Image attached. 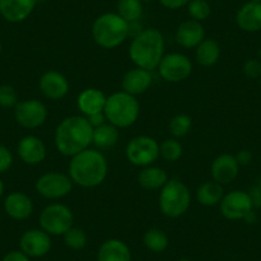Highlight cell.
<instances>
[{
  "label": "cell",
  "instance_id": "6da1fadb",
  "mask_svg": "<svg viewBox=\"0 0 261 261\" xmlns=\"http://www.w3.org/2000/svg\"><path fill=\"white\" fill-rule=\"evenodd\" d=\"M94 127L86 117L71 115L58 124L54 135L55 147L64 156H74L92 144Z\"/></svg>",
  "mask_w": 261,
  "mask_h": 261
},
{
  "label": "cell",
  "instance_id": "7a4b0ae2",
  "mask_svg": "<svg viewBox=\"0 0 261 261\" xmlns=\"http://www.w3.org/2000/svg\"><path fill=\"white\" fill-rule=\"evenodd\" d=\"M68 172L74 185L82 188L97 187L108 175V160L99 150L89 147L71 158Z\"/></svg>",
  "mask_w": 261,
  "mask_h": 261
},
{
  "label": "cell",
  "instance_id": "3957f363",
  "mask_svg": "<svg viewBox=\"0 0 261 261\" xmlns=\"http://www.w3.org/2000/svg\"><path fill=\"white\" fill-rule=\"evenodd\" d=\"M164 36L156 29L141 30L129 45L130 60L136 67L152 72L164 57Z\"/></svg>",
  "mask_w": 261,
  "mask_h": 261
},
{
  "label": "cell",
  "instance_id": "277c9868",
  "mask_svg": "<svg viewBox=\"0 0 261 261\" xmlns=\"http://www.w3.org/2000/svg\"><path fill=\"white\" fill-rule=\"evenodd\" d=\"M94 41L104 49H114L122 45L130 34V26L118 13L100 14L92 23Z\"/></svg>",
  "mask_w": 261,
  "mask_h": 261
},
{
  "label": "cell",
  "instance_id": "5b68a950",
  "mask_svg": "<svg viewBox=\"0 0 261 261\" xmlns=\"http://www.w3.org/2000/svg\"><path fill=\"white\" fill-rule=\"evenodd\" d=\"M104 114L110 124L117 128H128L139 119L140 102L134 95L124 91L114 92L107 97Z\"/></svg>",
  "mask_w": 261,
  "mask_h": 261
},
{
  "label": "cell",
  "instance_id": "8992f818",
  "mask_svg": "<svg viewBox=\"0 0 261 261\" xmlns=\"http://www.w3.org/2000/svg\"><path fill=\"white\" fill-rule=\"evenodd\" d=\"M191 205L190 188L177 178L168 179L159 195V207L168 218H179Z\"/></svg>",
  "mask_w": 261,
  "mask_h": 261
},
{
  "label": "cell",
  "instance_id": "52a82bcc",
  "mask_svg": "<svg viewBox=\"0 0 261 261\" xmlns=\"http://www.w3.org/2000/svg\"><path fill=\"white\" fill-rule=\"evenodd\" d=\"M40 227L50 236H63L73 227V213L67 205H47L41 210L39 217Z\"/></svg>",
  "mask_w": 261,
  "mask_h": 261
},
{
  "label": "cell",
  "instance_id": "ba28073f",
  "mask_svg": "<svg viewBox=\"0 0 261 261\" xmlns=\"http://www.w3.org/2000/svg\"><path fill=\"white\" fill-rule=\"evenodd\" d=\"M125 156L136 167H149L160 156V145L150 136H136L125 146Z\"/></svg>",
  "mask_w": 261,
  "mask_h": 261
},
{
  "label": "cell",
  "instance_id": "9c48e42d",
  "mask_svg": "<svg viewBox=\"0 0 261 261\" xmlns=\"http://www.w3.org/2000/svg\"><path fill=\"white\" fill-rule=\"evenodd\" d=\"M35 188L44 199L60 200L72 192L73 182L69 175L59 172H49L37 178Z\"/></svg>",
  "mask_w": 261,
  "mask_h": 261
},
{
  "label": "cell",
  "instance_id": "30bf717a",
  "mask_svg": "<svg viewBox=\"0 0 261 261\" xmlns=\"http://www.w3.org/2000/svg\"><path fill=\"white\" fill-rule=\"evenodd\" d=\"M158 71L164 81L178 84L185 81L192 73V62L190 58L180 53H170L163 57L158 65Z\"/></svg>",
  "mask_w": 261,
  "mask_h": 261
},
{
  "label": "cell",
  "instance_id": "8fae6325",
  "mask_svg": "<svg viewBox=\"0 0 261 261\" xmlns=\"http://www.w3.org/2000/svg\"><path fill=\"white\" fill-rule=\"evenodd\" d=\"M14 118L21 127L35 129L46 122L47 109L44 102L37 99L23 100L14 107Z\"/></svg>",
  "mask_w": 261,
  "mask_h": 261
},
{
  "label": "cell",
  "instance_id": "7c38bea8",
  "mask_svg": "<svg viewBox=\"0 0 261 261\" xmlns=\"http://www.w3.org/2000/svg\"><path fill=\"white\" fill-rule=\"evenodd\" d=\"M220 213L228 220L245 219L248 213L252 212V201L247 192L241 190L224 193L219 204Z\"/></svg>",
  "mask_w": 261,
  "mask_h": 261
},
{
  "label": "cell",
  "instance_id": "4fadbf2b",
  "mask_svg": "<svg viewBox=\"0 0 261 261\" xmlns=\"http://www.w3.org/2000/svg\"><path fill=\"white\" fill-rule=\"evenodd\" d=\"M51 236L45 230L29 229L19 237V250L29 257H42L51 250Z\"/></svg>",
  "mask_w": 261,
  "mask_h": 261
},
{
  "label": "cell",
  "instance_id": "5bb4252c",
  "mask_svg": "<svg viewBox=\"0 0 261 261\" xmlns=\"http://www.w3.org/2000/svg\"><path fill=\"white\" fill-rule=\"evenodd\" d=\"M17 152L22 162L27 165H37L46 158V146L40 137L29 135L19 140Z\"/></svg>",
  "mask_w": 261,
  "mask_h": 261
},
{
  "label": "cell",
  "instance_id": "9a60e30c",
  "mask_svg": "<svg viewBox=\"0 0 261 261\" xmlns=\"http://www.w3.org/2000/svg\"><path fill=\"white\" fill-rule=\"evenodd\" d=\"M238 172H240V164L232 154H222L215 158L210 169L213 180L222 186L232 183L237 178Z\"/></svg>",
  "mask_w": 261,
  "mask_h": 261
},
{
  "label": "cell",
  "instance_id": "2e32d148",
  "mask_svg": "<svg viewBox=\"0 0 261 261\" xmlns=\"http://www.w3.org/2000/svg\"><path fill=\"white\" fill-rule=\"evenodd\" d=\"M39 87L45 97L60 100L69 92V82L64 74L57 71H47L41 76Z\"/></svg>",
  "mask_w": 261,
  "mask_h": 261
},
{
  "label": "cell",
  "instance_id": "e0dca14e",
  "mask_svg": "<svg viewBox=\"0 0 261 261\" xmlns=\"http://www.w3.org/2000/svg\"><path fill=\"white\" fill-rule=\"evenodd\" d=\"M37 0H0V16L11 23L26 21L34 12Z\"/></svg>",
  "mask_w": 261,
  "mask_h": 261
},
{
  "label": "cell",
  "instance_id": "ac0fdd59",
  "mask_svg": "<svg viewBox=\"0 0 261 261\" xmlns=\"http://www.w3.org/2000/svg\"><path fill=\"white\" fill-rule=\"evenodd\" d=\"M4 212L14 220H26L34 213V202L24 192L14 191L4 199Z\"/></svg>",
  "mask_w": 261,
  "mask_h": 261
},
{
  "label": "cell",
  "instance_id": "d6986e66",
  "mask_svg": "<svg viewBox=\"0 0 261 261\" xmlns=\"http://www.w3.org/2000/svg\"><path fill=\"white\" fill-rule=\"evenodd\" d=\"M205 40V29L201 22L187 19L178 26L175 31V41L185 49L197 47Z\"/></svg>",
  "mask_w": 261,
  "mask_h": 261
},
{
  "label": "cell",
  "instance_id": "ffe728a7",
  "mask_svg": "<svg viewBox=\"0 0 261 261\" xmlns=\"http://www.w3.org/2000/svg\"><path fill=\"white\" fill-rule=\"evenodd\" d=\"M151 84V72L147 71V69L140 68V67H135V68L125 72V74L123 76L122 89L127 94L137 96V95L145 94L150 89Z\"/></svg>",
  "mask_w": 261,
  "mask_h": 261
},
{
  "label": "cell",
  "instance_id": "44dd1931",
  "mask_svg": "<svg viewBox=\"0 0 261 261\" xmlns=\"http://www.w3.org/2000/svg\"><path fill=\"white\" fill-rule=\"evenodd\" d=\"M96 261H132V252L125 242L110 238L99 247Z\"/></svg>",
  "mask_w": 261,
  "mask_h": 261
},
{
  "label": "cell",
  "instance_id": "7402d4cb",
  "mask_svg": "<svg viewBox=\"0 0 261 261\" xmlns=\"http://www.w3.org/2000/svg\"><path fill=\"white\" fill-rule=\"evenodd\" d=\"M236 22L242 31L257 32L261 30V3L247 2L237 12Z\"/></svg>",
  "mask_w": 261,
  "mask_h": 261
},
{
  "label": "cell",
  "instance_id": "603a6c76",
  "mask_svg": "<svg viewBox=\"0 0 261 261\" xmlns=\"http://www.w3.org/2000/svg\"><path fill=\"white\" fill-rule=\"evenodd\" d=\"M105 104H107L105 94L94 87L85 89L77 97V107L85 117H89L95 113L104 112Z\"/></svg>",
  "mask_w": 261,
  "mask_h": 261
},
{
  "label": "cell",
  "instance_id": "cb8c5ba5",
  "mask_svg": "<svg viewBox=\"0 0 261 261\" xmlns=\"http://www.w3.org/2000/svg\"><path fill=\"white\" fill-rule=\"evenodd\" d=\"M140 186L145 190L154 191V190H162L164 187L165 183L168 182V174L165 173L164 169L159 167H154V165H149L145 167L141 172L139 173Z\"/></svg>",
  "mask_w": 261,
  "mask_h": 261
},
{
  "label": "cell",
  "instance_id": "d4e9b609",
  "mask_svg": "<svg viewBox=\"0 0 261 261\" xmlns=\"http://www.w3.org/2000/svg\"><path fill=\"white\" fill-rule=\"evenodd\" d=\"M224 196V190L223 186L219 185L215 180H207L202 183L197 191H196V199L202 206H215L219 205Z\"/></svg>",
  "mask_w": 261,
  "mask_h": 261
},
{
  "label": "cell",
  "instance_id": "484cf974",
  "mask_svg": "<svg viewBox=\"0 0 261 261\" xmlns=\"http://www.w3.org/2000/svg\"><path fill=\"white\" fill-rule=\"evenodd\" d=\"M196 60L202 67H213L220 58V46L213 39H205L196 47Z\"/></svg>",
  "mask_w": 261,
  "mask_h": 261
},
{
  "label": "cell",
  "instance_id": "4316f807",
  "mask_svg": "<svg viewBox=\"0 0 261 261\" xmlns=\"http://www.w3.org/2000/svg\"><path fill=\"white\" fill-rule=\"evenodd\" d=\"M119 128L110 123H104L99 127L94 128L92 134V144L99 149H108L113 147L119 140Z\"/></svg>",
  "mask_w": 261,
  "mask_h": 261
},
{
  "label": "cell",
  "instance_id": "83f0119b",
  "mask_svg": "<svg viewBox=\"0 0 261 261\" xmlns=\"http://www.w3.org/2000/svg\"><path fill=\"white\" fill-rule=\"evenodd\" d=\"M117 13L128 23L139 22L144 14L141 0H118Z\"/></svg>",
  "mask_w": 261,
  "mask_h": 261
},
{
  "label": "cell",
  "instance_id": "f1b7e54d",
  "mask_svg": "<svg viewBox=\"0 0 261 261\" xmlns=\"http://www.w3.org/2000/svg\"><path fill=\"white\" fill-rule=\"evenodd\" d=\"M144 245L151 252H164L169 246V238L164 230L159 228H150L144 234Z\"/></svg>",
  "mask_w": 261,
  "mask_h": 261
},
{
  "label": "cell",
  "instance_id": "f546056e",
  "mask_svg": "<svg viewBox=\"0 0 261 261\" xmlns=\"http://www.w3.org/2000/svg\"><path fill=\"white\" fill-rule=\"evenodd\" d=\"M64 245L73 251H80L86 247L87 245V234L82 228L72 227L63 234Z\"/></svg>",
  "mask_w": 261,
  "mask_h": 261
},
{
  "label": "cell",
  "instance_id": "4dcf8cb0",
  "mask_svg": "<svg viewBox=\"0 0 261 261\" xmlns=\"http://www.w3.org/2000/svg\"><path fill=\"white\" fill-rule=\"evenodd\" d=\"M169 132L174 139H180L191 130L192 127V119L187 114H177L169 120Z\"/></svg>",
  "mask_w": 261,
  "mask_h": 261
},
{
  "label": "cell",
  "instance_id": "1f68e13d",
  "mask_svg": "<svg viewBox=\"0 0 261 261\" xmlns=\"http://www.w3.org/2000/svg\"><path fill=\"white\" fill-rule=\"evenodd\" d=\"M188 16L193 21L202 22L212 14V7L207 0H190L187 4Z\"/></svg>",
  "mask_w": 261,
  "mask_h": 261
},
{
  "label": "cell",
  "instance_id": "d6a6232c",
  "mask_svg": "<svg viewBox=\"0 0 261 261\" xmlns=\"http://www.w3.org/2000/svg\"><path fill=\"white\" fill-rule=\"evenodd\" d=\"M182 155L183 146L177 139H167L160 145V156L167 162H177Z\"/></svg>",
  "mask_w": 261,
  "mask_h": 261
},
{
  "label": "cell",
  "instance_id": "836d02e7",
  "mask_svg": "<svg viewBox=\"0 0 261 261\" xmlns=\"http://www.w3.org/2000/svg\"><path fill=\"white\" fill-rule=\"evenodd\" d=\"M18 104V94L16 89L11 85H2L0 86V107L14 108Z\"/></svg>",
  "mask_w": 261,
  "mask_h": 261
},
{
  "label": "cell",
  "instance_id": "e575fe53",
  "mask_svg": "<svg viewBox=\"0 0 261 261\" xmlns=\"http://www.w3.org/2000/svg\"><path fill=\"white\" fill-rule=\"evenodd\" d=\"M243 73L248 79H258L261 77V62L257 59H248L243 64Z\"/></svg>",
  "mask_w": 261,
  "mask_h": 261
},
{
  "label": "cell",
  "instance_id": "d590c367",
  "mask_svg": "<svg viewBox=\"0 0 261 261\" xmlns=\"http://www.w3.org/2000/svg\"><path fill=\"white\" fill-rule=\"evenodd\" d=\"M12 165H13L12 151L4 145H0V174L8 172Z\"/></svg>",
  "mask_w": 261,
  "mask_h": 261
},
{
  "label": "cell",
  "instance_id": "8d00e7d4",
  "mask_svg": "<svg viewBox=\"0 0 261 261\" xmlns=\"http://www.w3.org/2000/svg\"><path fill=\"white\" fill-rule=\"evenodd\" d=\"M159 3L162 4L164 8L172 9V11H177L182 7L187 6L190 3V0H159Z\"/></svg>",
  "mask_w": 261,
  "mask_h": 261
},
{
  "label": "cell",
  "instance_id": "74e56055",
  "mask_svg": "<svg viewBox=\"0 0 261 261\" xmlns=\"http://www.w3.org/2000/svg\"><path fill=\"white\" fill-rule=\"evenodd\" d=\"M2 261H30V257L26 253L22 252L21 250H14L7 253Z\"/></svg>",
  "mask_w": 261,
  "mask_h": 261
},
{
  "label": "cell",
  "instance_id": "f35d334b",
  "mask_svg": "<svg viewBox=\"0 0 261 261\" xmlns=\"http://www.w3.org/2000/svg\"><path fill=\"white\" fill-rule=\"evenodd\" d=\"M87 120L90 122V124L92 125V127H99V125L104 124L105 122H107V117H105L104 112L101 113H95V114H91L89 115V117H86Z\"/></svg>",
  "mask_w": 261,
  "mask_h": 261
},
{
  "label": "cell",
  "instance_id": "ab89813d",
  "mask_svg": "<svg viewBox=\"0 0 261 261\" xmlns=\"http://www.w3.org/2000/svg\"><path fill=\"white\" fill-rule=\"evenodd\" d=\"M236 159H237L238 164L240 165H247L248 163L252 160V152L248 151V150H241V151L236 155Z\"/></svg>",
  "mask_w": 261,
  "mask_h": 261
},
{
  "label": "cell",
  "instance_id": "60d3db41",
  "mask_svg": "<svg viewBox=\"0 0 261 261\" xmlns=\"http://www.w3.org/2000/svg\"><path fill=\"white\" fill-rule=\"evenodd\" d=\"M248 195H250L251 201H252L253 206L260 207L261 206V190H260V188L256 186V187H253L252 190L248 192Z\"/></svg>",
  "mask_w": 261,
  "mask_h": 261
},
{
  "label": "cell",
  "instance_id": "b9f144b4",
  "mask_svg": "<svg viewBox=\"0 0 261 261\" xmlns=\"http://www.w3.org/2000/svg\"><path fill=\"white\" fill-rule=\"evenodd\" d=\"M3 193H4V183L3 180H2V178H0V199H2Z\"/></svg>",
  "mask_w": 261,
  "mask_h": 261
},
{
  "label": "cell",
  "instance_id": "7bdbcfd3",
  "mask_svg": "<svg viewBox=\"0 0 261 261\" xmlns=\"http://www.w3.org/2000/svg\"><path fill=\"white\" fill-rule=\"evenodd\" d=\"M250 2H253V3H261V0H250Z\"/></svg>",
  "mask_w": 261,
  "mask_h": 261
},
{
  "label": "cell",
  "instance_id": "ee69618b",
  "mask_svg": "<svg viewBox=\"0 0 261 261\" xmlns=\"http://www.w3.org/2000/svg\"><path fill=\"white\" fill-rule=\"evenodd\" d=\"M257 187L260 188V190H261V177H260V179H258V185H257Z\"/></svg>",
  "mask_w": 261,
  "mask_h": 261
},
{
  "label": "cell",
  "instance_id": "f6af8a7d",
  "mask_svg": "<svg viewBox=\"0 0 261 261\" xmlns=\"http://www.w3.org/2000/svg\"><path fill=\"white\" fill-rule=\"evenodd\" d=\"M141 2H145V3H150V2H154V0H141Z\"/></svg>",
  "mask_w": 261,
  "mask_h": 261
},
{
  "label": "cell",
  "instance_id": "bcb514c9",
  "mask_svg": "<svg viewBox=\"0 0 261 261\" xmlns=\"http://www.w3.org/2000/svg\"><path fill=\"white\" fill-rule=\"evenodd\" d=\"M177 261H191V260H188V258H179V260Z\"/></svg>",
  "mask_w": 261,
  "mask_h": 261
},
{
  "label": "cell",
  "instance_id": "7dc6e473",
  "mask_svg": "<svg viewBox=\"0 0 261 261\" xmlns=\"http://www.w3.org/2000/svg\"><path fill=\"white\" fill-rule=\"evenodd\" d=\"M2 50H3V46H2V42H0V54H2Z\"/></svg>",
  "mask_w": 261,
  "mask_h": 261
},
{
  "label": "cell",
  "instance_id": "c3c4849f",
  "mask_svg": "<svg viewBox=\"0 0 261 261\" xmlns=\"http://www.w3.org/2000/svg\"><path fill=\"white\" fill-rule=\"evenodd\" d=\"M260 79H261V77H260Z\"/></svg>",
  "mask_w": 261,
  "mask_h": 261
}]
</instances>
